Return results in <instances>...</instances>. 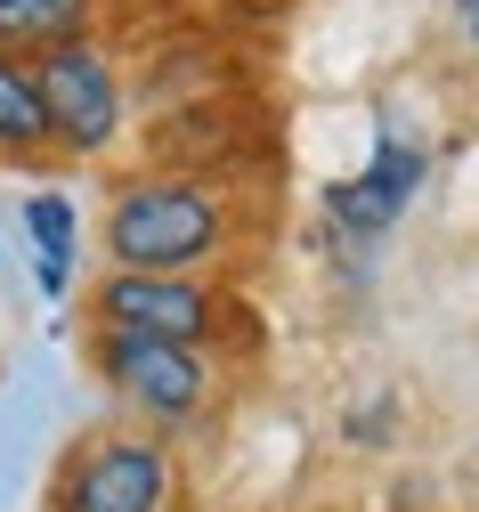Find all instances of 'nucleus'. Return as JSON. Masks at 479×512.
<instances>
[{"instance_id":"obj_1","label":"nucleus","mask_w":479,"mask_h":512,"mask_svg":"<svg viewBox=\"0 0 479 512\" xmlns=\"http://www.w3.org/2000/svg\"><path fill=\"white\" fill-rule=\"evenodd\" d=\"M106 269H139V277H212L228 261V204L212 179H122L106 196Z\"/></svg>"},{"instance_id":"obj_2","label":"nucleus","mask_w":479,"mask_h":512,"mask_svg":"<svg viewBox=\"0 0 479 512\" xmlns=\"http://www.w3.org/2000/svg\"><path fill=\"white\" fill-rule=\"evenodd\" d=\"M187 480L171 439L139 423H98L57 447V464L41 480V512H179Z\"/></svg>"},{"instance_id":"obj_3","label":"nucleus","mask_w":479,"mask_h":512,"mask_svg":"<svg viewBox=\"0 0 479 512\" xmlns=\"http://www.w3.org/2000/svg\"><path fill=\"white\" fill-rule=\"evenodd\" d=\"M90 374L114 391V407L139 431L179 439L220 407L228 366H220V350H195V342H147V334H98L90 326Z\"/></svg>"},{"instance_id":"obj_4","label":"nucleus","mask_w":479,"mask_h":512,"mask_svg":"<svg viewBox=\"0 0 479 512\" xmlns=\"http://www.w3.org/2000/svg\"><path fill=\"white\" fill-rule=\"evenodd\" d=\"M423 179H431V147L406 139L398 122L382 114V122H374V155H366V171L317 187V212H325V236H317V244H325L350 277H366V269L382 261L390 228L406 220V204L423 196Z\"/></svg>"},{"instance_id":"obj_5","label":"nucleus","mask_w":479,"mask_h":512,"mask_svg":"<svg viewBox=\"0 0 479 512\" xmlns=\"http://www.w3.org/2000/svg\"><path fill=\"white\" fill-rule=\"evenodd\" d=\"M90 326L98 334H147V342H195L220 350L236 334V301L212 277H139V269H106L90 285Z\"/></svg>"},{"instance_id":"obj_6","label":"nucleus","mask_w":479,"mask_h":512,"mask_svg":"<svg viewBox=\"0 0 479 512\" xmlns=\"http://www.w3.org/2000/svg\"><path fill=\"white\" fill-rule=\"evenodd\" d=\"M33 82H41V106H49V139L57 155H106L130 122V98H122V74L114 57L82 33L49 57H33Z\"/></svg>"},{"instance_id":"obj_7","label":"nucleus","mask_w":479,"mask_h":512,"mask_svg":"<svg viewBox=\"0 0 479 512\" xmlns=\"http://www.w3.org/2000/svg\"><path fill=\"white\" fill-rule=\"evenodd\" d=\"M17 244H25V269L41 301H74V261H82V212L65 187H33L17 204Z\"/></svg>"},{"instance_id":"obj_8","label":"nucleus","mask_w":479,"mask_h":512,"mask_svg":"<svg viewBox=\"0 0 479 512\" xmlns=\"http://www.w3.org/2000/svg\"><path fill=\"white\" fill-rule=\"evenodd\" d=\"M90 33V0H0V57H49Z\"/></svg>"},{"instance_id":"obj_9","label":"nucleus","mask_w":479,"mask_h":512,"mask_svg":"<svg viewBox=\"0 0 479 512\" xmlns=\"http://www.w3.org/2000/svg\"><path fill=\"white\" fill-rule=\"evenodd\" d=\"M57 139H49V106H41V82L25 57H0V163H41Z\"/></svg>"},{"instance_id":"obj_10","label":"nucleus","mask_w":479,"mask_h":512,"mask_svg":"<svg viewBox=\"0 0 479 512\" xmlns=\"http://www.w3.org/2000/svg\"><path fill=\"white\" fill-rule=\"evenodd\" d=\"M41 415H49V391H41V374H33V382H17V391H0V512L17 504V488H25V472H33Z\"/></svg>"},{"instance_id":"obj_11","label":"nucleus","mask_w":479,"mask_h":512,"mask_svg":"<svg viewBox=\"0 0 479 512\" xmlns=\"http://www.w3.org/2000/svg\"><path fill=\"white\" fill-rule=\"evenodd\" d=\"M455 9H463V25H471V41H479V0H455Z\"/></svg>"},{"instance_id":"obj_12","label":"nucleus","mask_w":479,"mask_h":512,"mask_svg":"<svg viewBox=\"0 0 479 512\" xmlns=\"http://www.w3.org/2000/svg\"><path fill=\"white\" fill-rule=\"evenodd\" d=\"M0 391H9V366H0Z\"/></svg>"}]
</instances>
